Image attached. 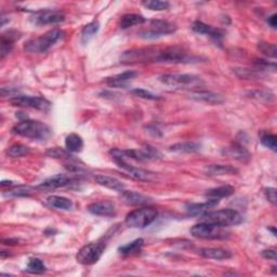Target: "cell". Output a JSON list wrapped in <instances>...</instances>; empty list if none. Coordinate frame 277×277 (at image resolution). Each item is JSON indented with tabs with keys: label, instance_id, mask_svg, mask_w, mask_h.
I'll return each instance as SVG.
<instances>
[{
	"label": "cell",
	"instance_id": "cell-1",
	"mask_svg": "<svg viewBox=\"0 0 277 277\" xmlns=\"http://www.w3.org/2000/svg\"><path fill=\"white\" fill-rule=\"evenodd\" d=\"M198 58L192 57L178 45L173 47H146L132 49L122 53L120 63H193L198 62Z\"/></svg>",
	"mask_w": 277,
	"mask_h": 277
},
{
	"label": "cell",
	"instance_id": "cell-2",
	"mask_svg": "<svg viewBox=\"0 0 277 277\" xmlns=\"http://www.w3.org/2000/svg\"><path fill=\"white\" fill-rule=\"evenodd\" d=\"M12 133L20 136L32 138V140L43 141L51 134L49 126L38 120H21V122L12 128Z\"/></svg>",
	"mask_w": 277,
	"mask_h": 277
},
{
	"label": "cell",
	"instance_id": "cell-3",
	"mask_svg": "<svg viewBox=\"0 0 277 277\" xmlns=\"http://www.w3.org/2000/svg\"><path fill=\"white\" fill-rule=\"evenodd\" d=\"M159 81L171 89L193 90L204 84V80L199 76L192 74H164L159 76Z\"/></svg>",
	"mask_w": 277,
	"mask_h": 277
},
{
	"label": "cell",
	"instance_id": "cell-4",
	"mask_svg": "<svg viewBox=\"0 0 277 277\" xmlns=\"http://www.w3.org/2000/svg\"><path fill=\"white\" fill-rule=\"evenodd\" d=\"M114 160H128L134 159L137 161L155 160L161 158V153L151 145H145L140 150H119L114 149L110 151Z\"/></svg>",
	"mask_w": 277,
	"mask_h": 277
},
{
	"label": "cell",
	"instance_id": "cell-5",
	"mask_svg": "<svg viewBox=\"0 0 277 277\" xmlns=\"http://www.w3.org/2000/svg\"><path fill=\"white\" fill-rule=\"evenodd\" d=\"M64 32L59 28H53L40 37L33 38L24 44V50L29 53H43L47 52L53 44L62 39Z\"/></svg>",
	"mask_w": 277,
	"mask_h": 277
},
{
	"label": "cell",
	"instance_id": "cell-6",
	"mask_svg": "<svg viewBox=\"0 0 277 277\" xmlns=\"http://www.w3.org/2000/svg\"><path fill=\"white\" fill-rule=\"evenodd\" d=\"M202 221L211 223L222 227L238 225L244 221L242 214L234 209H222L217 211H210L203 215Z\"/></svg>",
	"mask_w": 277,
	"mask_h": 277
},
{
	"label": "cell",
	"instance_id": "cell-7",
	"mask_svg": "<svg viewBox=\"0 0 277 277\" xmlns=\"http://www.w3.org/2000/svg\"><path fill=\"white\" fill-rule=\"evenodd\" d=\"M157 210L152 207H142L132 210L127 214L125 223L127 226L133 228H144L156 220Z\"/></svg>",
	"mask_w": 277,
	"mask_h": 277
},
{
	"label": "cell",
	"instance_id": "cell-8",
	"mask_svg": "<svg viewBox=\"0 0 277 277\" xmlns=\"http://www.w3.org/2000/svg\"><path fill=\"white\" fill-rule=\"evenodd\" d=\"M191 234L202 240H226L229 236V232L224 227L207 222L197 223L191 228Z\"/></svg>",
	"mask_w": 277,
	"mask_h": 277
},
{
	"label": "cell",
	"instance_id": "cell-9",
	"mask_svg": "<svg viewBox=\"0 0 277 277\" xmlns=\"http://www.w3.org/2000/svg\"><path fill=\"white\" fill-rule=\"evenodd\" d=\"M104 243H90L84 245L78 251L76 256L77 261L83 265H92L96 264L98 261L101 259L103 252L105 250Z\"/></svg>",
	"mask_w": 277,
	"mask_h": 277
},
{
	"label": "cell",
	"instance_id": "cell-10",
	"mask_svg": "<svg viewBox=\"0 0 277 277\" xmlns=\"http://www.w3.org/2000/svg\"><path fill=\"white\" fill-rule=\"evenodd\" d=\"M176 29L178 27L172 22L166 20H153L150 23V29L143 30L140 33V36L145 39H156V38L172 34Z\"/></svg>",
	"mask_w": 277,
	"mask_h": 277
},
{
	"label": "cell",
	"instance_id": "cell-11",
	"mask_svg": "<svg viewBox=\"0 0 277 277\" xmlns=\"http://www.w3.org/2000/svg\"><path fill=\"white\" fill-rule=\"evenodd\" d=\"M9 102L13 106L29 107L39 111H48L50 109V102L40 97H30V96H15L9 100Z\"/></svg>",
	"mask_w": 277,
	"mask_h": 277
},
{
	"label": "cell",
	"instance_id": "cell-12",
	"mask_svg": "<svg viewBox=\"0 0 277 277\" xmlns=\"http://www.w3.org/2000/svg\"><path fill=\"white\" fill-rule=\"evenodd\" d=\"M116 164L130 176V178H132L134 180L143 182H155L158 179L155 172L129 165L128 161L126 160H116Z\"/></svg>",
	"mask_w": 277,
	"mask_h": 277
},
{
	"label": "cell",
	"instance_id": "cell-13",
	"mask_svg": "<svg viewBox=\"0 0 277 277\" xmlns=\"http://www.w3.org/2000/svg\"><path fill=\"white\" fill-rule=\"evenodd\" d=\"M65 19L64 14L59 11L44 10L35 13L34 23L37 25H50V24H59L63 22Z\"/></svg>",
	"mask_w": 277,
	"mask_h": 277
},
{
	"label": "cell",
	"instance_id": "cell-14",
	"mask_svg": "<svg viewBox=\"0 0 277 277\" xmlns=\"http://www.w3.org/2000/svg\"><path fill=\"white\" fill-rule=\"evenodd\" d=\"M220 203V199L218 198H209L207 202L202 204H190L187 206V211L191 215H195V217H203L206 213L212 211L214 207H217Z\"/></svg>",
	"mask_w": 277,
	"mask_h": 277
},
{
	"label": "cell",
	"instance_id": "cell-15",
	"mask_svg": "<svg viewBox=\"0 0 277 277\" xmlns=\"http://www.w3.org/2000/svg\"><path fill=\"white\" fill-rule=\"evenodd\" d=\"M88 211L95 215H100V217H114L116 214V207L112 202H97L92 203L88 206Z\"/></svg>",
	"mask_w": 277,
	"mask_h": 277
},
{
	"label": "cell",
	"instance_id": "cell-16",
	"mask_svg": "<svg viewBox=\"0 0 277 277\" xmlns=\"http://www.w3.org/2000/svg\"><path fill=\"white\" fill-rule=\"evenodd\" d=\"M191 98L195 100V101L204 102L211 105H218L224 102V98H223L222 96L214 94V92H211V91H206V90H198L195 92H192Z\"/></svg>",
	"mask_w": 277,
	"mask_h": 277
},
{
	"label": "cell",
	"instance_id": "cell-17",
	"mask_svg": "<svg viewBox=\"0 0 277 277\" xmlns=\"http://www.w3.org/2000/svg\"><path fill=\"white\" fill-rule=\"evenodd\" d=\"M192 29L198 34L209 36V37L213 38V39H220V38H222L225 35L224 30L212 27L210 25H207L206 23H204L202 21H195L193 24H192Z\"/></svg>",
	"mask_w": 277,
	"mask_h": 277
},
{
	"label": "cell",
	"instance_id": "cell-18",
	"mask_svg": "<svg viewBox=\"0 0 277 277\" xmlns=\"http://www.w3.org/2000/svg\"><path fill=\"white\" fill-rule=\"evenodd\" d=\"M137 76V73L134 71H127L121 74H118L116 76L109 77L105 80L107 86H110L112 88H126L128 86V82L135 78Z\"/></svg>",
	"mask_w": 277,
	"mask_h": 277
},
{
	"label": "cell",
	"instance_id": "cell-19",
	"mask_svg": "<svg viewBox=\"0 0 277 277\" xmlns=\"http://www.w3.org/2000/svg\"><path fill=\"white\" fill-rule=\"evenodd\" d=\"M71 184V179L65 174H56L50 178L45 179L38 189L40 190H56L60 188H64Z\"/></svg>",
	"mask_w": 277,
	"mask_h": 277
},
{
	"label": "cell",
	"instance_id": "cell-20",
	"mask_svg": "<svg viewBox=\"0 0 277 277\" xmlns=\"http://www.w3.org/2000/svg\"><path fill=\"white\" fill-rule=\"evenodd\" d=\"M95 181L99 184V186H102L106 189L119 192V193H122V192H124L126 189V186L124 183L119 181L118 179L113 178V176H110V175L98 174L95 176Z\"/></svg>",
	"mask_w": 277,
	"mask_h": 277
},
{
	"label": "cell",
	"instance_id": "cell-21",
	"mask_svg": "<svg viewBox=\"0 0 277 277\" xmlns=\"http://www.w3.org/2000/svg\"><path fill=\"white\" fill-rule=\"evenodd\" d=\"M121 199L122 202L131 205V206H140V205H146L152 202V198L143 195L141 193H136V192L132 191H124L121 193Z\"/></svg>",
	"mask_w": 277,
	"mask_h": 277
},
{
	"label": "cell",
	"instance_id": "cell-22",
	"mask_svg": "<svg viewBox=\"0 0 277 277\" xmlns=\"http://www.w3.org/2000/svg\"><path fill=\"white\" fill-rule=\"evenodd\" d=\"M199 255L213 260H227L232 258V252L223 248H203L199 250Z\"/></svg>",
	"mask_w": 277,
	"mask_h": 277
},
{
	"label": "cell",
	"instance_id": "cell-23",
	"mask_svg": "<svg viewBox=\"0 0 277 277\" xmlns=\"http://www.w3.org/2000/svg\"><path fill=\"white\" fill-rule=\"evenodd\" d=\"M205 172L207 175L215 176V175L236 174L238 170L235 167L229 166V165H210L205 168Z\"/></svg>",
	"mask_w": 277,
	"mask_h": 277
},
{
	"label": "cell",
	"instance_id": "cell-24",
	"mask_svg": "<svg viewBox=\"0 0 277 277\" xmlns=\"http://www.w3.org/2000/svg\"><path fill=\"white\" fill-rule=\"evenodd\" d=\"M47 204L59 210H71L73 208V202L69 198L63 196H50L47 198Z\"/></svg>",
	"mask_w": 277,
	"mask_h": 277
},
{
	"label": "cell",
	"instance_id": "cell-25",
	"mask_svg": "<svg viewBox=\"0 0 277 277\" xmlns=\"http://www.w3.org/2000/svg\"><path fill=\"white\" fill-rule=\"evenodd\" d=\"M145 18L141 14H136V13H129L122 15L120 19L119 25L122 29H126L129 27H132L135 25H141L143 23H145Z\"/></svg>",
	"mask_w": 277,
	"mask_h": 277
},
{
	"label": "cell",
	"instance_id": "cell-26",
	"mask_svg": "<svg viewBox=\"0 0 277 277\" xmlns=\"http://www.w3.org/2000/svg\"><path fill=\"white\" fill-rule=\"evenodd\" d=\"M65 148H66V151L71 153L81 152L83 148V141L81 136L77 133L68 134L65 138Z\"/></svg>",
	"mask_w": 277,
	"mask_h": 277
},
{
	"label": "cell",
	"instance_id": "cell-27",
	"mask_svg": "<svg viewBox=\"0 0 277 277\" xmlns=\"http://www.w3.org/2000/svg\"><path fill=\"white\" fill-rule=\"evenodd\" d=\"M225 154L230 157L242 161H246L250 158L249 152L246 150L242 144H234L233 146H230V148L225 150Z\"/></svg>",
	"mask_w": 277,
	"mask_h": 277
},
{
	"label": "cell",
	"instance_id": "cell-28",
	"mask_svg": "<svg viewBox=\"0 0 277 277\" xmlns=\"http://www.w3.org/2000/svg\"><path fill=\"white\" fill-rule=\"evenodd\" d=\"M235 192V189L230 186H223V187H219L215 189H211L209 191H207L205 193V196L209 197V198H224V197H228L230 195H233Z\"/></svg>",
	"mask_w": 277,
	"mask_h": 277
},
{
	"label": "cell",
	"instance_id": "cell-29",
	"mask_svg": "<svg viewBox=\"0 0 277 277\" xmlns=\"http://www.w3.org/2000/svg\"><path fill=\"white\" fill-rule=\"evenodd\" d=\"M100 29V24L99 22L97 21H94L89 23V24H87L86 26H84L82 28V32H81V42L83 44L88 43L92 38L95 37V35L99 32Z\"/></svg>",
	"mask_w": 277,
	"mask_h": 277
},
{
	"label": "cell",
	"instance_id": "cell-30",
	"mask_svg": "<svg viewBox=\"0 0 277 277\" xmlns=\"http://www.w3.org/2000/svg\"><path fill=\"white\" fill-rule=\"evenodd\" d=\"M143 245H144V241L142 240V238H137V240H135L131 243L121 246V247L118 248V252L120 253V255H124V256L133 255V253L141 250Z\"/></svg>",
	"mask_w": 277,
	"mask_h": 277
},
{
	"label": "cell",
	"instance_id": "cell-31",
	"mask_svg": "<svg viewBox=\"0 0 277 277\" xmlns=\"http://www.w3.org/2000/svg\"><path fill=\"white\" fill-rule=\"evenodd\" d=\"M35 192V189L28 186L15 187L4 194L7 197H28Z\"/></svg>",
	"mask_w": 277,
	"mask_h": 277
},
{
	"label": "cell",
	"instance_id": "cell-32",
	"mask_svg": "<svg viewBox=\"0 0 277 277\" xmlns=\"http://www.w3.org/2000/svg\"><path fill=\"white\" fill-rule=\"evenodd\" d=\"M201 149V145L195 142H182V143H176L170 146L171 152L176 153H194L197 152Z\"/></svg>",
	"mask_w": 277,
	"mask_h": 277
},
{
	"label": "cell",
	"instance_id": "cell-33",
	"mask_svg": "<svg viewBox=\"0 0 277 277\" xmlns=\"http://www.w3.org/2000/svg\"><path fill=\"white\" fill-rule=\"evenodd\" d=\"M29 153H30V150L28 146H26L24 144H20V143L11 145L10 148L6 151L7 155L9 157H13V158L26 156Z\"/></svg>",
	"mask_w": 277,
	"mask_h": 277
},
{
	"label": "cell",
	"instance_id": "cell-34",
	"mask_svg": "<svg viewBox=\"0 0 277 277\" xmlns=\"http://www.w3.org/2000/svg\"><path fill=\"white\" fill-rule=\"evenodd\" d=\"M142 5L152 11H164L170 7L168 2H160V0H148V2H143Z\"/></svg>",
	"mask_w": 277,
	"mask_h": 277
},
{
	"label": "cell",
	"instance_id": "cell-35",
	"mask_svg": "<svg viewBox=\"0 0 277 277\" xmlns=\"http://www.w3.org/2000/svg\"><path fill=\"white\" fill-rule=\"evenodd\" d=\"M26 270L29 273L40 274V273H43L45 271V265L43 264V262L40 259L32 258V259H29V261H28Z\"/></svg>",
	"mask_w": 277,
	"mask_h": 277
},
{
	"label": "cell",
	"instance_id": "cell-36",
	"mask_svg": "<svg viewBox=\"0 0 277 277\" xmlns=\"http://www.w3.org/2000/svg\"><path fill=\"white\" fill-rule=\"evenodd\" d=\"M259 51L264 55L267 58H276V53H277V49L276 45L273 43H268V42H260L258 45Z\"/></svg>",
	"mask_w": 277,
	"mask_h": 277
},
{
	"label": "cell",
	"instance_id": "cell-37",
	"mask_svg": "<svg viewBox=\"0 0 277 277\" xmlns=\"http://www.w3.org/2000/svg\"><path fill=\"white\" fill-rule=\"evenodd\" d=\"M260 141H261V143H262V145L265 146V148L272 150L273 152H276V150H277L276 135L270 134V133H263L262 135H261Z\"/></svg>",
	"mask_w": 277,
	"mask_h": 277
},
{
	"label": "cell",
	"instance_id": "cell-38",
	"mask_svg": "<svg viewBox=\"0 0 277 277\" xmlns=\"http://www.w3.org/2000/svg\"><path fill=\"white\" fill-rule=\"evenodd\" d=\"M47 155L50 157H55V158H60V159H67L69 161H73L74 158L72 157L71 154H69L68 151H63L59 148L49 150L47 152Z\"/></svg>",
	"mask_w": 277,
	"mask_h": 277
},
{
	"label": "cell",
	"instance_id": "cell-39",
	"mask_svg": "<svg viewBox=\"0 0 277 277\" xmlns=\"http://www.w3.org/2000/svg\"><path fill=\"white\" fill-rule=\"evenodd\" d=\"M131 92H132V95H134L135 97L144 99V100H159L160 99L159 96L153 94V92L148 91L145 89H133Z\"/></svg>",
	"mask_w": 277,
	"mask_h": 277
},
{
	"label": "cell",
	"instance_id": "cell-40",
	"mask_svg": "<svg viewBox=\"0 0 277 277\" xmlns=\"http://www.w3.org/2000/svg\"><path fill=\"white\" fill-rule=\"evenodd\" d=\"M264 195L268 202L276 205V190L274 188H266L264 190Z\"/></svg>",
	"mask_w": 277,
	"mask_h": 277
},
{
	"label": "cell",
	"instance_id": "cell-41",
	"mask_svg": "<svg viewBox=\"0 0 277 277\" xmlns=\"http://www.w3.org/2000/svg\"><path fill=\"white\" fill-rule=\"evenodd\" d=\"M261 255H262L263 258L268 259V260H276V249L272 248V249H265L262 252H261Z\"/></svg>",
	"mask_w": 277,
	"mask_h": 277
},
{
	"label": "cell",
	"instance_id": "cell-42",
	"mask_svg": "<svg viewBox=\"0 0 277 277\" xmlns=\"http://www.w3.org/2000/svg\"><path fill=\"white\" fill-rule=\"evenodd\" d=\"M267 23H268V25H270L271 27L276 28V26H277V15L274 13V14L271 15V17H268Z\"/></svg>",
	"mask_w": 277,
	"mask_h": 277
},
{
	"label": "cell",
	"instance_id": "cell-43",
	"mask_svg": "<svg viewBox=\"0 0 277 277\" xmlns=\"http://www.w3.org/2000/svg\"><path fill=\"white\" fill-rule=\"evenodd\" d=\"M18 240H3V244L4 245H17L18 244Z\"/></svg>",
	"mask_w": 277,
	"mask_h": 277
},
{
	"label": "cell",
	"instance_id": "cell-44",
	"mask_svg": "<svg viewBox=\"0 0 277 277\" xmlns=\"http://www.w3.org/2000/svg\"><path fill=\"white\" fill-rule=\"evenodd\" d=\"M12 187L13 186V182L12 181H3L2 182V187L5 188V187Z\"/></svg>",
	"mask_w": 277,
	"mask_h": 277
}]
</instances>
